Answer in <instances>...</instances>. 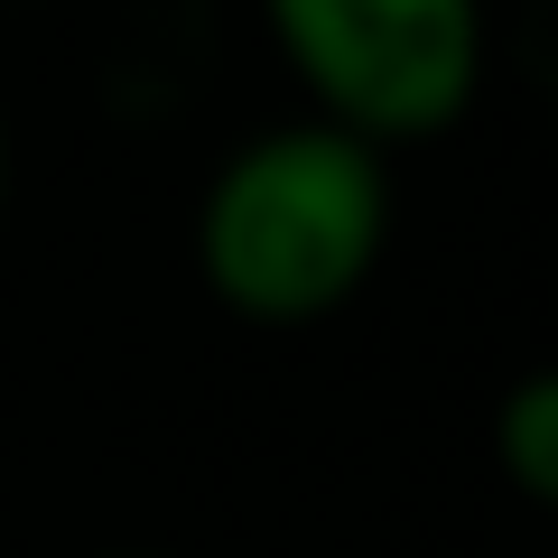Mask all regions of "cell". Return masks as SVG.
<instances>
[{
    "label": "cell",
    "mask_w": 558,
    "mask_h": 558,
    "mask_svg": "<svg viewBox=\"0 0 558 558\" xmlns=\"http://www.w3.org/2000/svg\"><path fill=\"white\" fill-rule=\"evenodd\" d=\"M381 242H391L381 149L326 131V121H279V131L242 140L196 205V270L252 326L336 317L373 279Z\"/></svg>",
    "instance_id": "1"
},
{
    "label": "cell",
    "mask_w": 558,
    "mask_h": 558,
    "mask_svg": "<svg viewBox=\"0 0 558 558\" xmlns=\"http://www.w3.org/2000/svg\"><path fill=\"white\" fill-rule=\"evenodd\" d=\"M270 38L317 121L363 149L447 131L484 84V20L465 0H270Z\"/></svg>",
    "instance_id": "2"
},
{
    "label": "cell",
    "mask_w": 558,
    "mask_h": 558,
    "mask_svg": "<svg viewBox=\"0 0 558 558\" xmlns=\"http://www.w3.org/2000/svg\"><path fill=\"white\" fill-rule=\"evenodd\" d=\"M494 465L521 484L531 502L558 512V363L494 400Z\"/></svg>",
    "instance_id": "3"
}]
</instances>
